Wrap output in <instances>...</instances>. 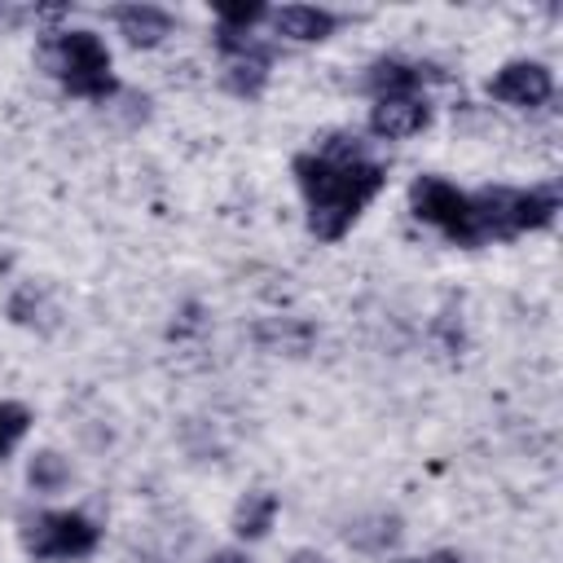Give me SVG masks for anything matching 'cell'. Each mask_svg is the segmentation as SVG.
<instances>
[{
    "label": "cell",
    "instance_id": "9",
    "mask_svg": "<svg viewBox=\"0 0 563 563\" xmlns=\"http://www.w3.org/2000/svg\"><path fill=\"white\" fill-rule=\"evenodd\" d=\"M422 79H440L431 66H418V62H400V57H383L369 66L365 75V88L374 92V101H387V97H413V88Z\"/></svg>",
    "mask_w": 563,
    "mask_h": 563
},
{
    "label": "cell",
    "instance_id": "3",
    "mask_svg": "<svg viewBox=\"0 0 563 563\" xmlns=\"http://www.w3.org/2000/svg\"><path fill=\"white\" fill-rule=\"evenodd\" d=\"M48 66L57 70V79L75 92V97H92L106 101L114 92V75H110V53L92 31H57V40L44 48Z\"/></svg>",
    "mask_w": 563,
    "mask_h": 563
},
{
    "label": "cell",
    "instance_id": "4",
    "mask_svg": "<svg viewBox=\"0 0 563 563\" xmlns=\"http://www.w3.org/2000/svg\"><path fill=\"white\" fill-rule=\"evenodd\" d=\"M97 541H101V528L79 510H48L26 519L22 528V545L35 559H84L97 550Z\"/></svg>",
    "mask_w": 563,
    "mask_h": 563
},
{
    "label": "cell",
    "instance_id": "2",
    "mask_svg": "<svg viewBox=\"0 0 563 563\" xmlns=\"http://www.w3.org/2000/svg\"><path fill=\"white\" fill-rule=\"evenodd\" d=\"M559 211V194L554 189H479L471 194V224H475V242H506L519 238L528 229H545Z\"/></svg>",
    "mask_w": 563,
    "mask_h": 563
},
{
    "label": "cell",
    "instance_id": "8",
    "mask_svg": "<svg viewBox=\"0 0 563 563\" xmlns=\"http://www.w3.org/2000/svg\"><path fill=\"white\" fill-rule=\"evenodd\" d=\"M431 123V106L422 97H387L369 110V132L383 141H405Z\"/></svg>",
    "mask_w": 563,
    "mask_h": 563
},
{
    "label": "cell",
    "instance_id": "17",
    "mask_svg": "<svg viewBox=\"0 0 563 563\" xmlns=\"http://www.w3.org/2000/svg\"><path fill=\"white\" fill-rule=\"evenodd\" d=\"M264 13H268V9H264L260 0H246V4H229V0H224V4H216V18H220L224 31H246V26H255Z\"/></svg>",
    "mask_w": 563,
    "mask_h": 563
},
{
    "label": "cell",
    "instance_id": "7",
    "mask_svg": "<svg viewBox=\"0 0 563 563\" xmlns=\"http://www.w3.org/2000/svg\"><path fill=\"white\" fill-rule=\"evenodd\" d=\"M554 79L541 62H506L493 79H488V97L506 101V106H541L550 101Z\"/></svg>",
    "mask_w": 563,
    "mask_h": 563
},
{
    "label": "cell",
    "instance_id": "18",
    "mask_svg": "<svg viewBox=\"0 0 563 563\" xmlns=\"http://www.w3.org/2000/svg\"><path fill=\"white\" fill-rule=\"evenodd\" d=\"M207 563H251V559H246L242 550H216V554H211Z\"/></svg>",
    "mask_w": 563,
    "mask_h": 563
},
{
    "label": "cell",
    "instance_id": "5",
    "mask_svg": "<svg viewBox=\"0 0 563 563\" xmlns=\"http://www.w3.org/2000/svg\"><path fill=\"white\" fill-rule=\"evenodd\" d=\"M409 202H413V216L444 229L449 242L457 246H479L475 242V224H471V194H462L457 185L440 180V176H418L409 185Z\"/></svg>",
    "mask_w": 563,
    "mask_h": 563
},
{
    "label": "cell",
    "instance_id": "19",
    "mask_svg": "<svg viewBox=\"0 0 563 563\" xmlns=\"http://www.w3.org/2000/svg\"><path fill=\"white\" fill-rule=\"evenodd\" d=\"M396 563H462V559L449 554V550H440V554H427V559H396Z\"/></svg>",
    "mask_w": 563,
    "mask_h": 563
},
{
    "label": "cell",
    "instance_id": "13",
    "mask_svg": "<svg viewBox=\"0 0 563 563\" xmlns=\"http://www.w3.org/2000/svg\"><path fill=\"white\" fill-rule=\"evenodd\" d=\"M273 515H277V493H246L242 506L233 510V532L242 541H260L268 528H273Z\"/></svg>",
    "mask_w": 563,
    "mask_h": 563
},
{
    "label": "cell",
    "instance_id": "10",
    "mask_svg": "<svg viewBox=\"0 0 563 563\" xmlns=\"http://www.w3.org/2000/svg\"><path fill=\"white\" fill-rule=\"evenodd\" d=\"M114 22H119V31L128 35V44H136V48H154L158 40H167L172 35V13L167 9H158V4H123V9H114Z\"/></svg>",
    "mask_w": 563,
    "mask_h": 563
},
{
    "label": "cell",
    "instance_id": "14",
    "mask_svg": "<svg viewBox=\"0 0 563 563\" xmlns=\"http://www.w3.org/2000/svg\"><path fill=\"white\" fill-rule=\"evenodd\" d=\"M26 479H31V488H35V493H57V488H66L70 466H66V457H62V453L40 449V453L31 457V466H26Z\"/></svg>",
    "mask_w": 563,
    "mask_h": 563
},
{
    "label": "cell",
    "instance_id": "11",
    "mask_svg": "<svg viewBox=\"0 0 563 563\" xmlns=\"http://www.w3.org/2000/svg\"><path fill=\"white\" fill-rule=\"evenodd\" d=\"M334 22H339V18H334L330 9H312V4H286V9L273 13L277 35H286V40H303V44L325 40V35L334 31Z\"/></svg>",
    "mask_w": 563,
    "mask_h": 563
},
{
    "label": "cell",
    "instance_id": "12",
    "mask_svg": "<svg viewBox=\"0 0 563 563\" xmlns=\"http://www.w3.org/2000/svg\"><path fill=\"white\" fill-rule=\"evenodd\" d=\"M255 343H260L264 352L303 356L308 343H312V325H308V321H295V317H273V321H260V325H255Z\"/></svg>",
    "mask_w": 563,
    "mask_h": 563
},
{
    "label": "cell",
    "instance_id": "1",
    "mask_svg": "<svg viewBox=\"0 0 563 563\" xmlns=\"http://www.w3.org/2000/svg\"><path fill=\"white\" fill-rule=\"evenodd\" d=\"M290 167H295V180L308 198V229L321 242H339L387 180V172L369 158L330 163L321 154H295Z\"/></svg>",
    "mask_w": 563,
    "mask_h": 563
},
{
    "label": "cell",
    "instance_id": "16",
    "mask_svg": "<svg viewBox=\"0 0 563 563\" xmlns=\"http://www.w3.org/2000/svg\"><path fill=\"white\" fill-rule=\"evenodd\" d=\"M26 427H31V409L18 400H0V453L9 444H18L26 435Z\"/></svg>",
    "mask_w": 563,
    "mask_h": 563
},
{
    "label": "cell",
    "instance_id": "15",
    "mask_svg": "<svg viewBox=\"0 0 563 563\" xmlns=\"http://www.w3.org/2000/svg\"><path fill=\"white\" fill-rule=\"evenodd\" d=\"M396 537H400V519L396 515H374V519L347 528V545H356V550H387Z\"/></svg>",
    "mask_w": 563,
    "mask_h": 563
},
{
    "label": "cell",
    "instance_id": "6",
    "mask_svg": "<svg viewBox=\"0 0 563 563\" xmlns=\"http://www.w3.org/2000/svg\"><path fill=\"white\" fill-rule=\"evenodd\" d=\"M216 48L229 57L224 66V84L238 92V97H260L264 92V79H268V66H273V48L251 40L246 31H224L216 35Z\"/></svg>",
    "mask_w": 563,
    "mask_h": 563
},
{
    "label": "cell",
    "instance_id": "20",
    "mask_svg": "<svg viewBox=\"0 0 563 563\" xmlns=\"http://www.w3.org/2000/svg\"><path fill=\"white\" fill-rule=\"evenodd\" d=\"M290 563H325V554H317V550H295Z\"/></svg>",
    "mask_w": 563,
    "mask_h": 563
}]
</instances>
